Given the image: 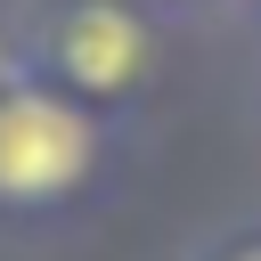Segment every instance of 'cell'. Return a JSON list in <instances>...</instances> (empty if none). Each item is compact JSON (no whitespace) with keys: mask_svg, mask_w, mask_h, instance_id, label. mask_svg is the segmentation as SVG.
<instances>
[{"mask_svg":"<svg viewBox=\"0 0 261 261\" xmlns=\"http://www.w3.org/2000/svg\"><path fill=\"white\" fill-rule=\"evenodd\" d=\"M33 65H24V33H16V0H0V90L8 82H24Z\"/></svg>","mask_w":261,"mask_h":261,"instance_id":"3","label":"cell"},{"mask_svg":"<svg viewBox=\"0 0 261 261\" xmlns=\"http://www.w3.org/2000/svg\"><path fill=\"white\" fill-rule=\"evenodd\" d=\"M163 24H188V16H212V8H237V0H147Z\"/></svg>","mask_w":261,"mask_h":261,"instance_id":"5","label":"cell"},{"mask_svg":"<svg viewBox=\"0 0 261 261\" xmlns=\"http://www.w3.org/2000/svg\"><path fill=\"white\" fill-rule=\"evenodd\" d=\"M122 163V122L73 90L24 73L0 90V228H49L106 196Z\"/></svg>","mask_w":261,"mask_h":261,"instance_id":"1","label":"cell"},{"mask_svg":"<svg viewBox=\"0 0 261 261\" xmlns=\"http://www.w3.org/2000/svg\"><path fill=\"white\" fill-rule=\"evenodd\" d=\"M204 261H261V228H228V237H212Z\"/></svg>","mask_w":261,"mask_h":261,"instance_id":"4","label":"cell"},{"mask_svg":"<svg viewBox=\"0 0 261 261\" xmlns=\"http://www.w3.org/2000/svg\"><path fill=\"white\" fill-rule=\"evenodd\" d=\"M237 8H245V16H253V24H261V0H237Z\"/></svg>","mask_w":261,"mask_h":261,"instance_id":"6","label":"cell"},{"mask_svg":"<svg viewBox=\"0 0 261 261\" xmlns=\"http://www.w3.org/2000/svg\"><path fill=\"white\" fill-rule=\"evenodd\" d=\"M16 33L41 82L73 90L114 122H130L171 65V24L147 0H16Z\"/></svg>","mask_w":261,"mask_h":261,"instance_id":"2","label":"cell"}]
</instances>
